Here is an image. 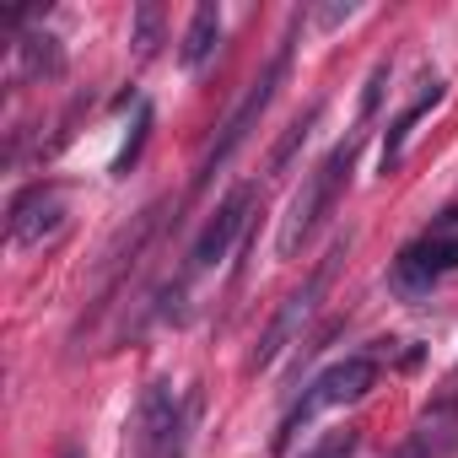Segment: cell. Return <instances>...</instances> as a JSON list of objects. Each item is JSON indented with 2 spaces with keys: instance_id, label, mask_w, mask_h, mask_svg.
<instances>
[{
  "instance_id": "cell-1",
  "label": "cell",
  "mask_w": 458,
  "mask_h": 458,
  "mask_svg": "<svg viewBox=\"0 0 458 458\" xmlns=\"http://www.w3.org/2000/svg\"><path fill=\"white\" fill-rule=\"evenodd\" d=\"M356 146H361V135H345V140L308 173V183L297 189V199L286 205V221H281V233H276V254H281V259H292V254L308 243V233L318 226V216L335 205V194H340V183H345V173H351V162H356Z\"/></svg>"
},
{
  "instance_id": "cell-2",
  "label": "cell",
  "mask_w": 458,
  "mask_h": 458,
  "mask_svg": "<svg viewBox=\"0 0 458 458\" xmlns=\"http://www.w3.org/2000/svg\"><path fill=\"white\" fill-rule=\"evenodd\" d=\"M372 383H377V361H372V356H345V361H335L329 372H318V377H313V388L292 404L286 426L276 431V453H286L292 431H302L318 410H335V404H356V399H367V388H372Z\"/></svg>"
},
{
  "instance_id": "cell-3",
  "label": "cell",
  "mask_w": 458,
  "mask_h": 458,
  "mask_svg": "<svg viewBox=\"0 0 458 458\" xmlns=\"http://www.w3.org/2000/svg\"><path fill=\"white\" fill-rule=\"evenodd\" d=\"M286 65H292V38H286V44L276 49V60L265 65V76H259V81L249 87V98H243V103L233 108V119L221 124V140H216V146L205 151V162H199V173H194V194H199V189H205V183L216 178V167H221L226 157H233V151H238V146L249 140V130H254V124L265 119V108L276 103V87L286 81Z\"/></svg>"
},
{
  "instance_id": "cell-4",
  "label": "cell",
  "mask_w": 458,
  "mask_h": 458,
  "mask_svg": "<svg viewBox=\"0 0 458 458\" xmlns=\"http://www.w3.org/2000/svg\"><path fill=\"white\" fill-rule=\"evenodd\" d=\"M340 254H345V243H335V249L324 254V265L308 276V286H302V292H292V297L281 302V313H276V318H270V329L259 335V345H254L249 367H270V361H276V356H281V351H286L297 335H302V324L318 313V297H324V292H329V281H335V265H340Z\"/></svg>"
},
{
  "instance_id": "cell-5",
  "label": "cell",
  "mask_w": 458,
  "mask_h": 458,
  "mask_svg": "<svg viewBox=\"0 0 458 458\" xmlns=\"http://www.w3.org/2000/svg\"><path fill=\"white\" fill-rule=\"evenodd\" d=\"M249 210H254V189L249 183L233 189V194L216 205V216L205 221V233L189 249V276H199V270H210V265H221L226 254H233V243L243 238V226H249Z\"/></svg>"
},
{
  "instance_id": "cell-6",
  "label": "cell",
  "mask_w": 458,
  "mask_h": 458,
  "mask_svg": "<svg viewBox=\"0 0 458 458\" xmlns=\"http://www.w3.org/2000/svg\"><path fill=\"white\" fill-rule=\"evenodd\" d=\"M183 415H178V394L167 388V383H151L146 388V399H140V415H135V447L146 453V458H162V453H173L183 437Z\"/></svg>"
},
{
  "instance_id": "cell-7",
  "label": "cell",
  "mask_w": 458,
  "mask_h": 458,
  "mask_svg": "<svg viewBox=\"0 0 458 458\" xmlns=\"http://www.w3.org/2000/svg\"><path fill=\"white\" fill-rule=\"evenodd\" d=\"M60 226H65V194L60 189L33 183L28 194H17V205H12V243L17 249H33V243L55 238Z\"/></svg>"
},
{
  "instance_id": "cell-8",
  "label": "cell",
  "mask_w": 458,
  "mask_h": 458,
  "mask_svg": "<svg viewBox=\"0 0 458 458\" xmlns=\"http://www.w3.org/2000/svg\"><path fill=\"white\" fill-rule=\"evenodd\" d=\"M458 447V420H453V410H431L415 431H410V442L399 447V458H447Z\"/></svg>"
},
{
  "instance_id": "cell-9",
  "label": "cell",
  "mask_w": 458,
  "mask_h": 458,
  "mask_svg": "<svg viewBox=\"0 0 458 458\" xmlns=\"http://www.w3.org/2000/svg\"><path fill=\"white\" fill-rule=\"evenodd\" d=\"M216 44H221V6H205L189 17V28H183V44H178V60H183V71H199L210 55H216Z\"/></svg>"
},
{
  "instance_id": "cell-10",
  "label": "cell",
  "mask_w": 458,
  "mask_h": 458,
  "mask_svg": "<svg viewBox=\"0 0 458 458\" xmlns=\"http://www.w3.org/2000/svg\"><path fill=\"white\" fill-rule=\"evenodd\" d=\"M437 98H442V81H437V76H426V81H420V98H415V103H410V108H404V114H399L394 124H388V140H383V173H388V167L399 162V151H404V135H410V124H415V119H420V114H426V108H431Z\"/></svg>"
},
{
  "instance_id": "cell-11",
  "label": "cell",
  "mask_w": 458,
  "mask_h": 458,
  "mask_svg": "<svg viewBox=\"0 0 458 458\" xmlns=\"http://www.w3.org/2000/svg\"><path fill=\"white\" fill-rule=\"evenodd\" d=\"M17 49H22V76H60V65H65L55 33H28Z\"/></svg>"
},
{
  "instance_id": "cell-12",
  "label": "cell",
  "mask_w": 458,
  "mask_h": 458,
  "mask_svg": "<svg viewBox=\"0 0 458 458\" xmlns=\"http://www.w3.org/2000/svg\"><path fill=\"white\" fill-rule=\"evenodd\" d=\"M388 286H394L399 297H410V302H415V297H426V292L437 286V276L426 270V259H420L415 249H404V254L394 259V276H388Z\"/></svg>"
},
{
  "instance_id": "cell-13",
  "label": "cell",
  "mask_w": 458,
  "mask_h": 458,
  "mask_svg": "<svg viewBox=\"0 0 458 458\" xmlns=\"http://www.w3.org/2000/svg\"><path fill=\"white\" fill-rule=\"evenodd\" d=\"M135 55L140 60H151L157 55V44H162V6H157V0H140V6H135Z\"/></svg>"
},
{
  "instance_id": "cell-14",
  "label": "cell",
  "mask_w": 458,
  "mask_h": 458,
  "mask_svg": "<svg viewBox=\"0 0 458 458\" xmlns=\"http://www.w3.org/2000/svg\"><path fill=\"white\" fill-rule=\"evenodd\" d=\"M318 114H324V108L313 103L308 114H297V119H292V130H286V135H281V146L270 151V173H281V167H286V162L297 157V146H302V140L313 135V124H318Z\"/></svg>"
},
{
  "instance_id": "cell-15",
  "label": "cell",
  "mask_w": 458,
  "mask_h": 458,
  "mask_svg": "<svg viewBox=\"0 0 458 458\" xmlns=\"http://www.w3.org/2000/svg\"><path fill=\"white\" fill-rule=\"evenodd\" d=\"M415 254L426 259V270H431V276L458 270V238H453V233H431L426 243H415Z\"/></svg>"
},
{
  "instance_id": "cell-16",
  "label": "cell",
  "mask_w": 458,
  "mask_h": 458,
  "mask_svg": "<svg viewBox=\"0 0 458 458\" xmlns=\"http://www.w3.org/2000/svg\"><path fill=\"white\" fill-rule=\"evenodd\" d=\"M361 447V431L356 426H340V431H324L313 447H302V458H351Z\"/></svg>"
},
{
  "instance_id": "cell-17",
  "label": "cell",
  "mask_w": 458,
  "mask_h": 458,
  "mask_svg": "<svg viewBox=\"0 0 458 458\" xmlns=\"http://www.w3.org/2000/svg\"><path fill=\"white\" fill-rule=\"evenodd\" d=\"M146 135H151V108L140 103V114H135V130H130V140H124V151L114 157V178H124L135 162H140V151H146Z\"/></svg>"
},
{
  "instance_id": "cell-18",
  "label": "cell",
  "mask_w": 458,
  "mask_h": 458,
  "mask_svg": "<svg viewBox=\"0 0 458 458\" xmlns=\"http://www.w3.org/2000/svg\"><path fill=\"white\" fill-rule=\"evenodd\" d=\"M345 17H356L351 0H345V6H324V12H318V22H324V28H335V22H345Z\"/></svg>"
}]
</instances>
